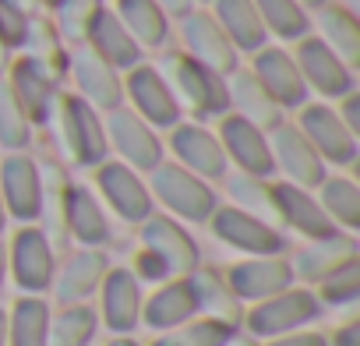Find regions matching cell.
<instances>
[{
    "label": "cell",
    "mask_w": 360,
    "mask_h": 346,
    "mask_svg": "<svg viewBox=\"0 0 360 346\" xmlns=\"http://www.w3.org/2000/svg\"><path fill=\"white\" fill-rule=\"evenodd\" d=\"M297 4L304 8V11H318V8H325L328 0H297Z\"/></svg>",
    "instance_id": "obj_56"
},
{
    "label": "cell",
    "mask_w": 360,
    "mask_h": 346,
    "mask_svg": "<svg viewBox=\"0 0 360 346\" xmlns=\"http://www.w3.org/2000/svg\"><path fill=\"white\" fill-rule=\"evenodd\" d=\"M92 181H96V198L117 219L141 226L155 212V202H152L148 184H145V173L124 166L120 159H103L99 166H92Z\"/></svg>",
    "instance_id": "obj_5"
},
{
    "label": "cell",
    "mask_w": 360,
    "mask_h": 346,
    "mask_svg": "<svg viewBox=\"0 0 360 346\" xmlns=\"http://www.w3.org/2000/svg\"><path fill=\"white\" fill-rule=\"evenodd\" d=\"M226 188V205L258 216L276 226V202H272V177H251V173H226L223 177Z\"/></svg>",
    "instance_id": "obj_38"
},
{
    "label": "cell",
    "mask_w": 360,
    "mask_h": 346,
    "mask_svg": "<svg viewBox=\"0 0 360 346\" xmlns=\"http://www.w3.org/2000/svg\"><path fill=\"white\" fill-rule=\"evenodd\" d=\"M314 198L335 230H342V233L360 230V188L353 177H346V173H325V181L314 188Z\"/></svg>",
    "instance_id": "obj_36"
},
{
    "label": "cell",
    "mask_w": 360,
    "mask_h": 346,
    "mask_svg": "<svg viewBox=\"0 0 360 346\" xmlns=\"http://www.w3.org/2000/svg\"><path fill=\"white\" fill-rule=\"evenodd\" d=\"M39 8H57V0H36Z\"/></svg>",
    "instance_id": "obj_59"
},
{
    "label": "cell",
    "mask_w": 360,
    "mask_h": 346,
    "mask_svg": "<svg viewBox=\"0 0 360 346\" xmlns=\"http://www.w3.org/2000/svg\"><path fill=\"white\" fill-rule=\"evenodd\" d=\"M195 314H198V304H195L188 276H173V279L152 286V293H145V300H141V325L155 335L176 332Z\"/></svg>",
    "instance_id": "obj_25"
},
{
    "label": "cell",
    "mask_w": 360,
    "mask_h": 346,
    "mask_svg": "<svg viewBox=\"0 0 360 346\" xmlns=\"http://www.w3.org/2000/svg\"><path fill=\"white\" fill-rule=\"evenodd\" d=\"M209 4H212V0H209Z\"/></svg>",
    "instance_id": "obj_60"
},
{
    "label": "cell",
    "mask_w": 360,
    "mask_h": 346,
    "mask_svg": "<svg viewBox=\"0 0 360 346\" xmlns=\"http://www.w3.org/2000/svg\"><path fill=\"white\" fill-rule=\"evenodd\" d=\"M300 134L311 141V148L321 155L325 166L332 169H346V166H356V155H360V138L339 120L335 106L332 103H304L297 110V120Z\"/></svg>",
    "instance_id": "obj_6"
},
{
    "label": "cell",
    "mask_w": 360,
    "mask_h": 346,
    "mask_svg": "<svg viewBox=\"0 0 360 346\" xmlns=\"http://www.w3.org/2000/svg\"><path fill=\"white\" fill-rule=\"evenodd\" d=\"M103 131H106L110 152H113L124 166H131V169H138V173H148L152 166H159V162L166 159L159 131L148 127V124H145L134 110H127V106H117V110L103 113Z\"/></svg>",
    "instance_id": "obj_9"
},
{
    "label": "cell",
    "mask_w": 360,
    "mask_h": 346,
    "mask_svg": "<svg viewBox=\"0 0 360 346\" xmlns=\"http://www.w3.org/2000/svg\"><path fill=\"white\" fill-rule=\"evenodd\" d=\"M39 177H43V202H39V219H36V226L46 233V241H50L53 248H68L64 212H68L71 173H68L64 162L50 159V162H39Z\"/></svg>",
    "instance_id": "obj_29"
},
{
    "label": "cell",
    "mask_w": 360,
    "mask_h": 346,
    "mask_svg": "<svg viewBox=\"0 0 360 346\" xmlns=\"http://www.w3.org/2000/svg\"><path fill=\"white\" fill-rule=\"evenodd\" d=\"M106 4L103 0H57V32H60V39L64 43H85V36H89V29H92V22H96V15L103 11Z\"/></svg>",
    "instance_id": "obj_43"
},
{
    "label": "cell",
    "mask_w": 360,
    "mask_h": 346,
    "mask_svg": "<svg viewBox=\"0 0 360 346\" xmlns=\"http://www.w3.org/2000/svg\"><path fill=\"white\" fill-rule=\"evenodd\" d=\"M68 46L57 32V25L43 15H32L29 18V29H25V39H22V57L32 60L39 71H46L53 82H64L68 78Z\"/></svg>",
    "instance_id": "obj_33"
},
{
    "label": "cell",
    "mask_w": 360,
    "mask_h": 346,
    "mask_svg": "<svg viewBox=\"0 0 360 346\" xmlns=\"http://www.w3.org/2000/svg\"><path fill=\"white\" fill-rule=\"evenodd\" d=\"M4 255H8V276L15 279L22 293H32V297L50 293V283L57 272V248L46 241V233L36 223L18 226L11 244H4Z\"/></svg>",
    "instance_id": "obj_7"
},
{
    "label": "cell",
    "mask_w": 360,
    "mask_h": 346,
    "mask_svg": "<svg viewBox=\"0 0 360 346\" xmlns=\"http://www.w3.org/2000/svg\"><path fill=\"white\" fill-rule=\"evenodd\" d=\"M248 71L262 82V89H265L283 110H300L304 103H311V92H307V85H304V78H300V71H297V60H293V53H286L283 46H269V43H265L262 50H255Z\"/></svg>",
    "instance_id": "obj_22"
},
{
    "label": "cell",
    "mask_w": 360,
    "mask_h": 346,
    "mask_svg": "<svg viewBox=\"0 0 360 346\" xmlns=\"http://www.w3.org/2000/svg\"><path fill=\"white\" fill-rule=\"evenodd\" d=\"M96 335H99L96 307H89V304L53 307V314H50V346H92Z\"/></svg>",
    "instance_id": "obj_39"
},
{
    "label": "cell",
    "mask_w": 360,
    "mask_h": 346,
    "mask_svg": "<svg viewBox=\"0 0 360 346\" xmlns=\"http://www.w3.org/2000/svg\"><path fill=\"white\" fill-rule=\"evenodd\" d=\"M85 46H92L110 68H117L120 75L124 71H131L134 64H141V46L134 43V36L120 25V18L113 15V8H103L99 15H96V22H92V29H89V36H85Z\"/></svg>",
    "instance_id": "obj_31"
},
{
    "label": "cell",
    "mask_w": 360,
    "mask_h": 346,
    "mask_svg": "<svg viewBox=\"0 0 360 346\" xmlns=\"http://www.w3.org/2000/svg\"><path fill=\"white\" fill-rule=\"evenodd\" d=\"M314 297L321 304V311H356V300H360V258L339 265L335 272H328L318 286H314Z\"/></svg>",
    "instance_id": "obj_41"
},
{
    "label": "cell",
    "mask_w": 360,
    "mask_h": 346,
    "mask_svg": "<svg viewBox=\"0 0 360 346\" xmlns=\"http://www.w3.org/2000/svg\"><path fill=\"white\" fill-rule=\"evenodd\" d=\"M180 39H184V53L198 64H205L216 75H230L240 68V53L226 39V32L216 25L209 11H188L180 18Z\"/></svg>",
    "instance_id": "obj_21"
},
{
    "label": "cell",
    "mask_w": 360,
    "mask_h": 346,
    "mask_svg": "<svg viewBox=\"0 0 360 346\" xmlns=\"http://www.w3.org/2000/svg\"><path fill=\"white\" fill-rule=\"evenodd\" d=\"M262 346H328L325 332L307 325V328H297V332H286V335H276V339H265Z\"/></svg>",
    "instance_id": "obj_47"
},
{
    "label": "cell",
    "mask_w": 360,
    "mask_h": 346,
    "mask_svg": "<svg viewBox=\"0 0 360 346\" xmlns=\"http://www.w3.org/2000/svg\"><path fill=\"white\" fill-rule=\"evenodd\" d=\"M29 18H32V15H25L22 8H15L11 0H0V46H4L8 53H11V50H22Z\"/></svg>",
    "instance_id": "obj_45"
},
{
    "label": "cell",
    "mask_w": 360,
    "mask_h": 346,
    "mask_svg": "<svg viewBox=\"0 0 360 346\" xmlns=\"http://www.w3.org/2000/svg\"><path fill=\"white\" fill-rule=\"evenodd\" d=\"M293 60H297V71L307 85V92L321 96L325 103H335L342 99L346 92L356 89V75L353 68H346L318 36H304L297 39V50H293Z\"/></svg>",
    "instance_id": "obj_13"
},
{
    "label": "cell",
    "mask_w": 360,
    "mask_h": 346,
    "mask_svg": "<svg viewBox=\"0 0 360 346\" xmlns=\"http://www.w3.org/2000/svg\"><path fill=\"white\" fill-rule=\"evenodd\" d=\"M216 25L226 32V39L233 43L237 53H255L269 43V32L258 18L255 0H212V11Z\"/></svg>",
    "instance_id": "obj_32"
},
{
    "label": "cell",
    "mask_w": 360,
    "mask_h": 346,
    "mask_svg": "<svg viewBox=\"0 0 360 346\" xmlns=\"http://www.w3.org/2000/svg\"><path fill=\"white\" fill-rule=\"evenodd\" d=\"M68 78L75 82V96H82L92 110L110 113L124 106V75L110 68L92 46L78 43L68 53Z\"/></svg>",
    "instance_id": "obj_12"
},
{
    "label": "cell",
    "mask_w": 360,
    "mask_h": 346,
    "mask_svg": "<svg viewBox=\"0 0 360 346\" xmlns=\"http://www.w3.org/2000/svg\"><path fill=\"white\" fill-rule=\"evenodd\" d=\"M166 148L173 155L176 166H184L188 173L202 181H223L230 173V162H226V152L216 138L212 127H205L202 120H180L169 127V138H166Z\"/></svg>",
    "instance_id": "obj_10"
},
{
    "label": "cell",
    "mask_w": 360,
    "mask_h": 346,
    "mask_svg": "<svg viewBox=\"0 0 360 346\" xmlns=\"http://www.w3.org/2000/svg\"><path fill=\"white\" fill-rule=\"evenodd\" d=\"M11 4H15V8H22L25 15H36V8H39L36 0H11Z\"/></svg>",
    "instance_id": "obj_55"
},
{
    "label": "cell",
    "mask_w": 360,
    "mask_h": 346,
    "mask_svg": "<svg viewBox=\"0 0 360 346\" xmlns=\"http://www.w3.org/2000/svg\"><path fill=\"white\" fill-rule=\"evenodd\" d=\"M46 127L53 131L57 148H60L75 166L92 169V166H99L103 159H110V145H106V131H103V113L92 110L82 96L60 89Z\"/></svg>",
    "instance_id": "obj_2"
},
{
    "label": "cell",
    "mask_w": 360,
    "mask_h": 346,
    "mask_svg": "<svg viewBox=\"0 0 360 346\" xmlns=\"http://www.w3.org/2000/svg\"><path fill=\"white\" fill-rule=\"evenodd\" d=\"M50 314L53 304L46 297L22 293L8 307V346H50Z\"/></svg>",
    "instance_id": "obj_35"
},
{
    "label": "cell",
    "mask_w": 360,
    "mask_h": 346,
    "mask_svg": "<svg viewBox=\"0 0 360 346\" xmlns=\"http://www.w3.org/2000/svg\"><path fill=\"white\" fill-rule=\"evenodd\" d=\"M124 103H127V110H134L155 131H169L173 124H180V117H184L176 99H173V92L166 89L162 75L152 64H134L131 71H124Z\"/></svg>",
    "instance_id": "obj_16"
},
{
    "label": "cell",
    "mask_w": 360,
    "mask_h": 346,
    "mask_svg": "<svg viewBox=\"0 0 360 346\" xmlns=\"http://www.w3.org/2000/svg\"><path fill=\"white\" fill-rule=\"evenodd\" d=\"M32 131L36 127L25 117V110L18 106L11 85L0 78V148H4V152H29Z\"/></svg>",
    "instance_id": "obj_42"
},
{
    "label": "cell",
    "mask_w": 360,
    "mask_h": 346,
    "mask_svg": "<svg viewBox=\"0 0 360 346\" xmlns=\"http://www.w3.org/2000/svg\"><path fill=\"white\" fill-rule=\"evenodd\" d=\"M328 346H360V318L356 311H349L332 332H325Z\"/></svg>",
    "instance_id": "obj_48"
},
{
    "label": "cell",
    "mask_w": 360,
    "mask_h": 346,
    "mask_svg": "<svg viewBox=\"0 0 360 346\" xmlns=\"http://www.w3.org/2000/svg\"><path fill=\"white\" fill-rule=\"evenodd\" d=\"M318 318H321V304H318L314 290L293 283L290 290H283V293H276V297H269V300L248 304V307H244L240 332H248L251 339L265 342V339H276V335L307 328V325H314Z\"/></svg>",
    "instance_id": "obj_4"
},
{
    "label": "cell",
    "mask_w": 360,
    "mask_h": 346,
    "mask_svg": "<svg viewBox=\"0 0 360 346\" xmlns=\"http://www.w3.org/2000/svg\"><path fill=\"white\" fill-rule=\"evenodd\" d=\"M360 258V248H356V233H328V237H318V241H304V248L293 251L290 258V269H293V279L300 286H318L328 272H335L339 265Z\"/></svg>",
    "instance_id": "obj_24"
},
{
    "label": "cell",
    "mask_w": 360,
    "mask_h": 346,
    "mask_svg": "<svg viewBox=\"0 0 360 346\" xmlns=\"http://www.w3.org/2000/svg\"><path fill=\"white\" fill-rule=\"evenodd\" d=\"M155 4L166 11V18H184L188 11H195V0H155Z\"/></svg>",
    "instance_id": "obj_50"
},
{
    "label": "cell",
    "mask_w": 360,
    "mask_h": 346,
    "mask_svg": "<svg viewBox=\"0 0 360 346\" xmlns=\"http://www.w3.org/2000/svg\"><path fill=\"white\" fill-rule=\"evenodd\" d=\"M0 346H8V311L0 307Z\"/></svg>",
    "instance_id": "obj_53"
},
{
    "label": "cell",
    "mask_w": 360,
    "mask_h": 346,
    "mask_svg": "<svg viewBox=\"0 0 360 346\" xmlns=\"http://www.w3.org/2000/svg\"><path fill=\"white\" fill-rule=\"evenodd\" d=\"M113 15L120 18V25L134 36V43L141 50H159L169 39V18L155 0H117Z\"/></svg>",
    "instance_id": "obj_37"
},
{
    "label": "cell",
    "mask_w": 360,
    "mask_h": 346,
    "mask_svg": "<svg viewBox=\"0 0 360 346\" xmlns=\"http://www.w3.org/2000/svg\"><path fill=\"white\" fill-rule=\"evenodd\" d=\"M8 279V255H4V244H0V286Z\"/></svg>",
    "instance_id": "obj_57"
},
{
    "label": "cell",
    "mask_w": 360,
    "mask_h": 346,
    "mask_svg": "<svg viewBox=\"0 0 360 346\" xmlns=\"http://www.w3.org/2000/svg\"><path fill=\"white\" fill-rule=\"evenodd\" d=\"M106 269H110L106 251H96V248H75V251H68V258L57 262V272H53V283H50L53 304L57 307L89 304L96 297Z\"/></svg>",
    "instance_id": "obj_20"
},
{
    "label": "cell",
    "mask_w": 360,
    "mask_h": 346,
    "mask_svg": "<svg viewBox=\"0 0 360 346\" xmlns=\"http://www.w3.org/2000/svg\"><path fill=\"white\" fill-rule=\"evenodd\" d=\"M240 328L226 325V321H216V318H205V314H195L191 321H184L176 332H169L180 346H230V339L237 335Z\"/></svg>",
    "instance_id": "obj_44"
},
{
    "label": "cell",
    "mask_w": 360,
    "mask_h": 346,
    "mask_svg": "<svg viewBox=\"0 0 360 346\" xmlns=\"http://www.w3.org/2000/svg\"><path fill=\"white\" fill-rule=\"evenodd\" d=\"M188 283H191V293H195L198 314L240 328V321H244V304H240L237 293L230 290L223 269H216V265H198V269L188 276Z\"/></svg>",
    "instance_id": "obj_30"
},
{
    "label": "cell",
    "mask_w": 360,
    "mask_h": 346,
    "mask_svg": "<svg viewBox=\"0 0 360 346\" xmlns=\"http://www.w3.org/2000/svg\"><path fill=\"white\" fill-rule=\"evenodd\" d=\"M269 148H272V162L283 173L286 184L314 191L325 181L328 166L321 162V155L311 148V141L300 134V127L293 120H283V124H276L269 131Z\"/></svg>",
    "instance_id": "obj_15"
},
{
    "label": "cell",
    "mask_w": 360,
    "mask_h": 346,
    "mask_svg": "<svg viewBox=\"0 0 360 346\" xmlns=\"http://www.w3.org/2000/svg\"><path fill=\"white\" fill-rule=\"evenodd\" d=\"M212 237L219 244H226L230 251H237L240 258H258V255H286V233L258 216H248L233 205H216L209 223Z\"/></svg>",
    "instance_id": "obj_8"
},
{
    "label": "cell",
    "mask_w": 360,
    "mask_h": 346,
    "mask_svg": "<svg viewBox=\"0 0 360 346\" xmlns=\"http://www.w3.org/2000/svg\"><path fill=\"white\" fill-rule=\"evenodd\" d=\"M155 71L162 75L166 89L173 92L180 113L188 110L195 120H219L223 113H230L226 78L209 71L205 64L191 60L184 50H169Z\"/></svg>",
    "instance_id": "obj_1"
},
{
    "label": "cell",
    "mask_w": 360,
    "mask_h": 346,
    "mask_svg": "<svg viewBox=\"0 0 360 346\" xmlns=\"http://www.w3.org/2000/svg\"><path fill=\"white\" fill-rule=\"evenodd\" d=\"M131 276L141 283V286H159V283H166V279H173L169 276V269H166V262L155 255V251H148V248H141L138 244V251H134V258H131Z\"/></svg>",
    "instance_id": "obj_46"
},
{
    "label": "cell",
    "mask_w": 360,
    "mask_h": 346,
    "mask_svg": "<svg viewBox=\"0 0 360 346\" xmlns=\"http://www.w3.org/2000/svg\"><path fill=\"white\" fill-rule=\"evenodd\" d=\"M145 346H180L173 335H152V342H145Z\"/></svg>",
    "instance_id": "obj_54"
},
{
    "label": "cell",
    "mask_w": 360,
    "mask_h": 346,
    "mask_svg": "<svg viewBox=\"0 0 360 346\" xmlns=\"http://www.w3.org/2000/svg\"><path fill=\"white\" fill-rule=\"evenodd\" d=\"M216 138L226 152V162L237 166V173H251V177H272L276 162H272V148H269V131L255 127L251 120L237 117V113H223Z\"/></svg>",
    "instance_id": "obj_18"
},
{
    "label": "cell",
    "mask_w": 360,
    "mask_h": 346,
    "mask_svg": "<svg viewBox=\"0 0 360 346\" xmlns=\"http://www.w3.org/2000/svg\"><path fill=\"white\" fill-rule=\"evenodd\" d=\"M0 198H4L8 219H18V226L36 223L43 202L39 159H32L29 152H4V159H0Z\"/></svg>",
    "instance_id": "obj_14"
},
{
    "label": "cell",
    "mask_w": 360,
    "mask_h": 346,
    "mask_svg": "<svg viewBox=\"0 0 360 346\" xmlns=\"http://www.w3.org/2000/svg\"><path fill=\"white\" fill-rule=\"evenodd\" d=\"M4 226H8V209H4V198H0V233H4Z\"/></svg>",
    "instance_id": "obj_58"
},
{
    "label": "cell",
    "mask_w": 360,
    "mask_h": 346,
    "mask_svg": "<svg viewBox=\"0 0 360 346\" xmlns=\"http://www.w3.org/2000/svg\"><path fill=\"white\" fill-rule=\"evenodd\" d=\"M255 8H258V18L269 36L286 39V43L311 36V18L297 0H255Z\"/></svg>",
    "instance_id": "obj_40"
},
{
    "label": "cell",
    "mask_w": 360,
    "mask_h": 346,
    "mask_svg": "<svg viewBox=\"0 0 360 346\" xmlns=\"http://www.w3.org/2000/svg\"><path fill=\"white\" fill-rule=\"evenodd\" d=\"M106 346H145V342H138L134 335H110Z\"/></svg>",
    "instance_id": "obj_51"
},
{
    "label": "cell",
    "mask_w": 360,
    "mask_h": 346,
    "mask_svg": "<svg viewBox=\"0 0 360 346\" xmlns=\"http://www.w3.org/2000/svg\"><path fill=\"white\" fill-rule=\"evenodd\" d=\"M138 241H141V248L155 251L166 262L169 276H191L202 265V251H198V241L191 237V230L166 212H152L138 226Z\"/></svg>",
    "instance_id": "obj_19"
},
{
    "label": "cell",
    "mask_w": 360,
    "mask_h": 346,
    "mask_svg": "<svg viewBox=\"0 0 360 346\" xmlns=\"http://www.w3.org/2000/svg\"><path fill=\"white\" fill-rule=\"evenodd\" d=\"M272 202H276V226L290 230L304 241H318L335 233L332 219L325 216V209L318 205L314 191L286 184V181H272Z\"/></svg>",
    "instance_id": "obj_23"
},
{
    "label": "cell",
    "mask_w": 360,
    "mask_h": 346,
    "mask_svg": "<svg viewBox=\"0 0 360 346\" xmlns=\"http://www.w3.org/2000/svg\"><path fill=\"white\" fill-rule=\"evenodd\" d=\"M96 318L99 328H106L110 335H134L141 328V300H145V286L131 276L127 265H110L99 290H96Z\"/></svg>",
    "instance_id": "obj_11"
},
{
    "label": "cell",
    "mask_w": 360,
    "mask_h": 346,
    "mask_svg": "<svg viewBox=\"0 0 360 346\" xmlns=\"http://www.w3.org/2000/svg\"><path fill=\"white\" fill-rule=\"evenodd\" d=\"M226 99H230V113L251 120L262 131H272L276 124L286 120V110L262 89V82L248 68H237L226 75Z\"/></svg>",
    "instance_id": "obj_28"
},
{
    "label": "cell",
    "mask_w": 360,
    "mask_h": 346,
    "mask_svg": "<svg viewBox=\"0 0 360 346\" xmlns=\"http://www.w3.org/2000/svg\"><path fill=\"white\" fill-rule=\"evenodd\" d=\"M145 184L155 205L166 209V216H173L184 226H205L212 209L219 205V195L209 181L188 173L184 166H176L173 159H162L159 166H152L145 173Z\"/></svg>",
    "instance_id": "obj_3"
},
{
    "label": "cell",
    "mask_w": 360,
    "mask_h": 346,
    "mask_svg": "<svg viewBox=\"0 0 360 346\" xmlns=\"http://www.w3.org/2000/svg\"><path fill=\"white\" fill-rule=\"evenodd\" d=\"M339 106H335V113H339V120L360 138V92L353 89V92H346L342 99H335Z\"/></svg>",
    "instance_id": "obj_49"
},
{
    "label": "cell",
    "mask_w": 360,
    "mask_h": 346,
    "mask_svg": "<svg viewBox=\"0 0 360 346\" xmlns=\"http://www.w3.org/2000/svg\"><path fill=\"white\" fill-rule=\"evenodd\" d=\"M318 39L346 64V68H360V22L349 8H339V4H325L318 8Z\"/></svg>",
    "instance_id": "obj_34"
},
{
    "label": "cell",
    "mask_w": 360,
    "mask_h": 346,
    "mask_svg": "<svg viewBox=\"0 0 360 346\" xmlns=\"http://www.w3.org/2000/svg\"><path fill=\"white\" fill-rule=\"evenodd\" d=\"M230 290L237 293V300L248 307V304H258V300H269L283 290H290L297 279H293V269H290V258L286 255H258V258H240L233 265L223 269Z\"/></svg>",
    "instance_id": "obj_17"
},
{
    "label": "cell",
    "mask_w": 360,
    "mask_h": 346,
    "mask_svg": "<svg viewBox=\"0 0 360 346\" xmlns=\"http://www.w3.org/2000/svg\"><path fill=\"white\" fill-rule=\"evenodd\" d=\"M18 99V106L25 110V117L32 120V127H46L50 113H53V103L60 96V82H53L46 71H39L32 60L18 57L8 64V78H4Z\"/></svg>",
    "instance_id": "obj_27"
},
{
    "label": "cell",
    "mask_w": 360,
    "mask_h": 346,
    "mask_svg": "<svg viewBox=\"0 0 360 346\" xmlns=\"http://www.w3.org/2000/svg\"><path fill=\"white\" fill-rule=\"evenodd\" d=\"M230 346H262V342H258V339H251L248 332H237V335L230 339Z\"/></svg>",
    "instance_id": "obj_52"
},
{
    "label": "cell",
    "mask_w": 360,
    "mask_h": 346,
    "mask_svg": "<svg viewBox=\"0 0 360 346\" xmlns=\"http://www.w3.org/2000/svg\"><path fill=\"white\" fill-rule=\"evenodd\" d=\"M64 223H68V244L103 251V248L113 241V226H110V216H106L103 202L96 198L92 188H85V184H78V181H71Z\"/></svg>",
    "instance_id": "obj_26"
}]
</instances>
